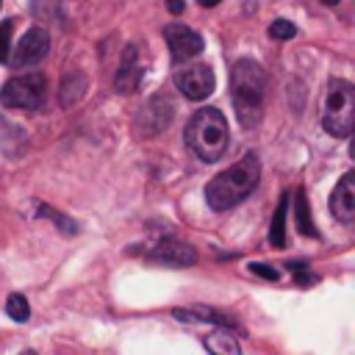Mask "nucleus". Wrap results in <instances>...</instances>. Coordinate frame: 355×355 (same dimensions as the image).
<instances>
[{"instance_id": "obj_2", "label": "nucleus", "mask_w": 355, "mask_h": 355, "mask_svg": "<svg viewBox=\"0 0 355 355\" xmlns=\"http://www.w3.org/2000/svg\"><path fill=\"white\" fill-rule=\"evenodd\" d=\"M261 178V164L255 155H244L241 161H236L233 166H227L225 172H219L208 186H205V200L214 211H230L233 205H239L255 186Z\"/></svg>"}, {"instance_id": "obj_23", "label": "nucleus", "mask_w": 355, "mask_h": 355, "mask_svg": "<svg viewBox=\"0 0 355 355\" xmlns=\"http://www.w3.org/2000/svg\"><path fill=\"white\" fill-rule=\"evenodd\" d=\"M219 0H200V6H205V8H211V6H216Z\"/></svg>"}, {"instance_id": "obj_11", "label": "nucleus", "mask_w": 355, "mask_h": 355, "mask_svg": "<svg viewBox=\"0 0 355 355\" xmlns=\"http://www.w3.org/2000/svg\"><path fill=\"white\" fill-rule=\"evenodd\" d=\"M141 80V67H139V47L136 44H128L125 53H122V61H119V69L114 75V86L119 94H128L139 86Z\"/></svg>"}, {"instance_id": "obj_15", "label": "nucleus", "mask_w": 355, "mask_h": 355, "mask_svg": "<svg viewBox=\"0 0 355 355\" xmlns=\"http://www.w3.org/2000/svg\"><path fill=\"white\" fill-rule=\"evenodd\" d=\"M86 78L80 75V72H72V75H67L64 80H61V105H72L75 100H80L83 97V92H86Z\"/></svg>"}, {"instance_id": "obj_16", "label": "nucleus", "mask_w": 355, "mask_h": 355, "mask_svg": "<svg viewBox=\"0 0 355 355\" xmlns=\"http://www.w3.org/2000/svg\"><path fill=\"white\" fill-rule=\"evenodd\" d=\"M294 208H297V230H300L302 236H316V227H313L311 214H308V200H305V191H297Z\"/></svg>"}, {"instance_id": "obj_17", "label": "nucleus", "mask_w": 355, "mask_h": 355, "mask_svg": "<svg viewBox=\"0 0 355 355\" xmlns=\"http://www.w3.org/2000/svg\"><path fill=\"white\" fill-rule=\"evenodd\" d=\"M6 311H8V316L14 322H28V316H31V305H28V300L22 294H11L8 302H6Z\"/></svg>"}, {"instance_id": "obj_25", "label": "nucleus", "mask_w": 355, "mask_h": 355, "mask_svg": "<svg viewBox=\"0 0 355 355\" xmlns=\"http://www.w3.org/2000/svg\"><path fill=\"white\" fill-rule=\"evenodd\" d=\"M0 3H3V0H0Z\"/></svg>"}, {"instance_id": "obj_13", "label": "nucleus", "mask_w": 355, "mask_h": 355, "mask_svg": "<svg viewBox=\"0 0 355 355\" xmlns=\"http://www.w3.org/2000/svg\"><path fill=\"white\" fill-rule=\"evenodd\" d=\"M205 349L214 352V355H239L241 352V347L233 338V333L222 330V324H219V330H214V333L205 336Z\"/></svg>"}, {"instance_id": "obj_9", "label": "nucleus", "mask_w": 355, "mask_h": 355, "mask_svg": "<svg viewBox=\"0 0 355 355\" xmlns=\"http://www.w3.org/2000/svg\"><path fill=\"white\" fill-rule=\"evenodd\" d=\"M150 261L164 263V266H191L197 261V252L191 244L178 241V239H164L150 250Z\"/></svg>"}, {"instance_id": "obj_4", "label": "nucleus", "mask_w": 355, "mask_h": 355, "mask_svg": "<svg viewBox=\"0 0 355 355\" xmlns=\"http://www.w3.org/2000/svg\"><path fill=\"white\" fill-rule=\"evenodd\" d=\"M352 119H355V89L344 78H333L324 92V105H322V125L330 136L347 139L352 133Z\"/></svg>"}, {"instance_id": "obj_5", "label": "nucleus", "mask_w": 355, "mask_h": 355, "mask_svg": "<svg viewBox=\"0 0 355 355\" xmlns=\"http://www.w3.org/2000/svg\"><path fill=\"white\" fill-rule=\"evenodd\" d=\"M44 89H47V78L42 72H28V75H17L8 78L0 89V103L6 108H25V111H36L44 103Z\"/></svg>"}, {"instance_id": "obj_22", "label": "nucleus", "mask_w": 355, "mask_h": 355, "mask_svg": "<svg viewBox=\"0 0 355 355\" xmlns=\"http://www.w3.org/2000/svg\"><path fill=\"white\" fill-rule=\"evenodd\" d=\"M166 8H169V14H180L183 11V0H166Z\"/></svg>"}, {"instance_id": "obj_14", "label": "nucleus", "mask_w": 355, "mask_h": 355, "mask_svg": "<svg viewBox=\"0 0 355 355\" xmlns=\"http://www.w3.org/2000/svg\"><path fill=\"white\" fill-rule=\"evenodd\" d=\"M286 211H288V194L280 197L275 219H272V230H269V244L272 247H286Z\"/></svg>"}, {"instance_id": "obj_7", "label": "nucleus", "mask_w": 355, "mask_h": 355, "mask_svg": "<svg viewBox=\"0 0 355 355\" xmlns=\"http://www.w3.org/2000/svg\"><path fill=\"white\" fill-rule=\"evenodd\" d=\"M175 83L180 89V94L186 100H205L211 92H214V69L208 64H189L183 69H178L175 75Z\"/></svg>"}, {"instance_id": "obj_1", "label": "nucleus", "mask_w": 355, "mask_h": 355, "mask_svg": "<svg viewBox=\"0 0 355 355\" xmlns=\"http://www.w3.org/2000/svg\"><path fill=\"white\" fill-rule=\"evenodd\" d=\"M230 97L236 105V116L241 128H255L263 116L266 97V72L258 61L241 58L230 69Z\"/></svg>"}, {"instance_id": "obj_8", "label": "nucleus", "mask_w": 355, "mask_h": 355, "mask_svg": "<svg viewBox=\"0 0 355 355\" xmlns=\"http://www.w3.org/2000/svg\"><path fill=\"white\" fill-rule=\"evenodd\" d=\"M47 50H50V36H47V31L31 28V31H25V36L19 39L11 64H14V67H33V64H39V61L47 55Z\"/></svg>"}, {"instance_id": "obj_21", "label": "nucleus", "mask_w": 355, "mask_h": 355, "mask_svg": "<svg viewBox=\"0 0 355 355\" xmlns=\"http://www.w3.org/2000/svg\"><path fill=\"white\" fill-rule=\"evenodd\" d=\"M250 272H255L258 277H266V280H277V277H280L277 269H272V266H266V263H250Z\"/></svg>"}, {"instance_id": "obj_6", "label": "nucleus", "mask_w": 355, "mask_h": 355, "mask_svg": "<svg viewBox=\"0 0 355 355\" xmlns=\"http://www.w3.org/2000/svg\"><path fill=\"white\" fill-rule=\"evenodd\" d=\"M164 39H166V47H169V55H172L175 64L191 61L205 47L202 44V36L197 31H191L189 25H180V22H169L164 28Z\"/></svg>"}, {"instance_id": "obj_3", "label": "nucleus", "mask_w": 355, "mask_h": 355, "mask_svg": "<svg viewBox=\"0 0 355 355\" xmlns=\"http://www.w3.org/2000/svg\"><path fill=\"white\" fill-rule=\"evenodd\" d=\"M186 144L200 161H219L227 150V119L222 116V111L200 108L186 125Z\"/></svg>"}, {"instance_id": "obj_24", "label": "nucleus", "mask_w": 355, "mask_h": 355, "mask_svg": "<svg viewBox=\"0 0 355 355\" xmlns=\"http://www.w3.org/2000/svg\"><path fill=\"white\" fill-rule=\"evenodd\" d=\"M324 3H330V6H336V3H338V0H324Z\"/></svg>"}, {"instance_id": "obj_19", "label": "nucleus", "mask_w": 355, "mask_h": 355, "mask_svg": "<svg viewBox=\"0 0 355 355\" xmlns=\"http://www.w3.org/2000/svg\"><path fill=\"white\" fill-rule=\"evenodd\" d=\"M297 33V28H294V22H288V19H275L272 25H269V36L272 39H291Z\"/></svg>"}, {"instance_id": "obj_12", "label": "nucleus", "mask_w": 355, "mask_h": 355, "mask_svg": "<svg viewBox=\"0 0 355 355\" xmlns=\"http://www.w3.org/2000/svg\"><path fill=\"white\" fill-rule=\"evenodd\" d=\"M175 319H189V322H214V324H225V327H233L236 330V322L230 316H225L222 311L216 308H208V305H197V308H175Z\"/></svg>"}, {"instance_id": "obj_20", "label": "nucleus", "mask_w": 355, "mask_h": 355, "mask_svg": "<svg viewBox=\"0 0 355 355\" xmlns=\"http://www.w3.org/2000/svg\"><path fill=\"white\" fill-rule=\"evenodd\" d=\"M39 214H42V216H53V219H55V225H58L61 230H69V233H75V225H72V222H69L67 216H61V214H55L53 208H47V205H42V208H39Z\"/></svg>"}, {"instance_id": "obj_10", "label": "nucleus", "mask_w": 355, "mask_h": 355, "mask_svg": "<svg viewBox=\"0 0 355 355\" xmlns=\"http://www.w3.org/2000/svg\"><path fill=\"white\" fill-rule=\"evenodd\" d=\"M330 211H333V216H336L338 222H344V225H349V222L355 219V175H352V172H347V175L336 183L333 197H330Z\"/></svg>"}, {"instance_id": "obj_18", "label": "nucleus", "mask_w": 355, "mask_h": 355, "mask_svg": "<svg viewBox=\"0 0 355 355\" xmlns=\"http://www.w3.org/2000/svg\"><path fill=\"white\" fill-rule=\"evenodd\" d=\"M11 31H14V19H6V22H0V64H6V61H8Z\"/></svg>"}]
</instances>
